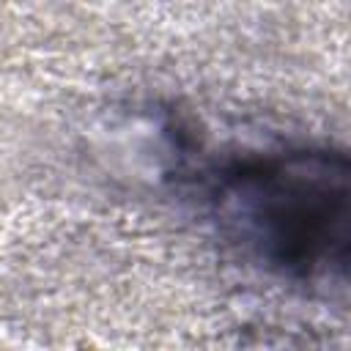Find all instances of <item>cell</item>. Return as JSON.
I'll list each match as a JSON object with an SVG mask.
<instances>
[{
	"label": "cell",
	"instance_id": "6da1fadb",
	"mask_svg": "<svg viewBox=\"0 0 351 351\" xmlns=\"http://www.w3.org/2000/svg\"><path fill=\"white\" fill-rule=\"evenodd\" d=\"M206 214L241 258L296 285H346L351 165L332 145L244 151L200 170Z\"/></svg>",
	"mask_w": 351,
	"mask_h": 351
}]
</instances>
